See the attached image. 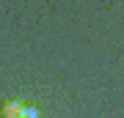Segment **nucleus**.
Listing matches in <instances>:
<instances>
[{
	"instance_id": "1",
	"label": "nucleus",
	"mask_w": 124,
	"mask_h": 118,
	"mask_svg": "<svg viewBox=\"0 0 124 118\" xmlns=\"http://www.w3.org/2000/svg\"><path fill=\"white\" fill-rule=\"evenodd\" d=\"M0 113H3V118H19V113H22V104H19V102H6Z\"/></svg>"
},
{
	"instance_id": "2",
	"label": "nucleus",
	"mask_w": 124,
	"mask_h": 118,
	"mask_svg": "<svg viewBox=\"0 0 124 118\" xmlns=\"http://www.w3.org/2000/svg\"><path fill=\"white\" fill-rule=\"evenodd\" d=\"M39 113H36L33 107H22V113H19V118H36Z\"/></svg>"
}]
</instances>
